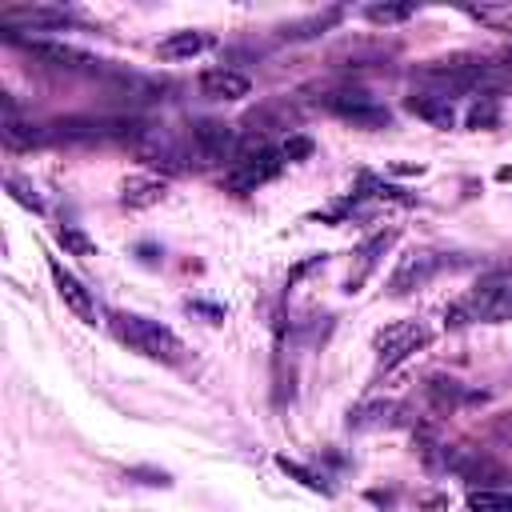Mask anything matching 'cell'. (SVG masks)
Listing matches in <instances>:
<instances>
[{
    "label": "cell",
    "instance_id": "12",
    "mask_svg": "<svg viewBox=\"0 0 512 512\" xmlns=\"http://www.w3.org/2000/svg\"><path fill=\"white\" fill-rule=\"evenodd\" d=\"M392 240H396V232L384 228V232L368 236V240L356 248V264H352V272H348V280H344V292H360V288H364V280L376 272V264H380V256L388 252Z\"/></svg>",
    "mask_w": 512,
    "mask_h": 512
},
{
    "label": "cell",
    "instance_id": "9",
    "mask_svg": "<svg viewBox=\"0 0 512 512\" xmlns=\"http://www.w3.org/2000/svg\"><path fill=\"white\" fill-rule=\"evenodd\" d=\"M20 48L36 60H44L48 68H64V72H100V60L72 48V44H56V40H20Z\"/></svg>",
    "mask_w": 512,
    "mask_h": 512
},
{
    "label": "cell",
    "instance_id": "4",
    "mask_svg": "<svg viewBox=\"0 0 512 512\" xmlns=\"http://www.w3.org/2000/svg\"><path fill=\"white\" fill-rule=\"evenodd\" d=\"M188 140H192V152H196L200 164H220V160H228V168H232L244 152L264 148V144L244 140V136H240L232 124H224V120H196V124L188 128Z\"/></svg>",
    "mask_w": 512,
    "mask_h": 512
},
{
    "label": "cell",
    "instance_id": "28",
    "mask_svg": "<svg viewBox=\"0 0 512 512\" xmlns=\"http://www.w3.org/2000/svg\"><path fill=\"white\" fill-rule=\"evenodd\" d=\"M496 124V100L484 92L472 108H468V128H492Z\"/></svg>",
    "mask_w": 512,
    "mask_h": 512
},
{
    "label": "cell",
    "instance_id": "1",
    "mask_svg": "<svg viewBox=\"0 0 512 512\" xmlns=\"http://www.w3.org/2000/svg\"><path fill=\"white\" fill-rule=\"evenodd\" d=\"M416 80L428 88V92H440V96H456V92H476V88H492L496 84V68L484 60V56H472V52H452V56H440V60H428Z\"/></svg>",
    "mask_w": 512,
    "mask_h": 512
},
{
    "label": "cell",
    "instance_id": "23",
    "mask_svg": "<svg viewBox=\"0 0 512 512\" xmlns=\"http://www.w3.org/2000/svg\"><path fill=\"white\" fill-rule=\"evenodd\" d=\"M364 16L372 20V24H400V20H408V16H416V4H368L364 8Z\"/></svg>",
    "mask_w": 512,
    "mask_h": 512
},
{
    "label": "cell",
    "instance_id": "33",
    "mask_svg": "<svg viewBox=\"0 0 512 512\" xmlns=\"http://www.w3.org/2000/svg\"><path fill=\"white\" fill-rule=\"evenodd\" d=\"M500 60H504V72H512V48H508V52H504Z\"/></svg>",
    "mask_w": 512,
    "mask_h": 512
},
{
    "label": "cell",
    "instance_id": "13",
    "mask_svg": "<svg viewBox=\"0 0 512 512\" xmlns=\"http://www.w3.org/2000/svg\"><path fill=\"white\" fill-rule=\"evenodd\" d=\"M200 92L208 100H240L252 92V80L236 68H208V72H200Z\"/></svg>",
    "mask_w": 512,
    "mask_h": 512
},
{
    "label": "cell",
    "instance_id": "5",
    "mask_svg": "<svg viewBox=\"0 0 512 512\" xmlns=\"http://www.w3.org/2000/svg\"><path fill=\"white\" fill-rule=\"evenodd\" d=\"M428 340H432V332H428L420 320H396V324L380 328L376 340H372V348H376V364L388 372V368L404 364L412 352L428 348Z\"/></svg>",
    "mask_w": 512,
    "mask_h": 512
},
{
    "label": "cell",
    "instance_id": "14",
    "mask_svg": "<svg viewBox=\"0 0 512 512\" xmlns=\"http://www.w3.org/2000/svg\"><path fill=\"white\" fill-rule=\"evenodd\" d=\"M404 108H408L412 116L428 120L432 128H452V124H456V108H452V100L440 96V92H428V88L412 92V96L404 100Z\"/></svg>",
    "mask_w": 512,
    "mask_h": 512
},
{
    "label": "cell",
    "instance_id": "22",
    "mask_svg": "<svg viewBox=\"0 0 512 512\" xmlns=\"http://www.w3.org/2000/svg\"><path fill=\"white\" fill-rule=\"evenodd\" d=\"M428 396H432L436 408H456L460 400H468V392L456 380H444V376H432L428 380Z\"/></svg>",
    "mask_w": 512,
    "mask_h": 512
},
{
    "label": "cell",
    "instance_id": "18",
    "mask_svg": "<svg viewBox=\"0 0 512 512\" xmlns=\"http://www.w3.org/2000/svg\"><path fill=\"white\" fill-rule=\"evenodd\" d=\"M160 92H164V84H160V80H148V76H116V88H112V96L124 100L128 108L156 104Z\"/></svg>",
    "mask_w": 512,
    "mask_h": 512
},
{
    "label": "cell",
    "instance_id": "19",
    "mask_svg": "<svg viewBox=\"0 0 512 512\" xmlns=\"http://www.w3.org/2000/svg\"><path fill=\"white\" fill-rule=\"evenodd\" d=\"M388 52H392L388 44H360V40L352 44V40H348L332 60H336L340 68H364V64H380Z\"/></svg>",
    "mask_w": 512,
    "mask_h": 512
},
{
    "label": "cell",
    "instance_id": "15",
    "mask_svg": "<svg viewBox=\"0 0 512 512\" xmlns=\"http://www.w3.org/2000/svg\"><path fill=\"white\" fill-rule=\"evenodd\" d=\"M164 196H168V184H164L160 176H148V172L128 176V180L120 184V204H124V208H152V204H160Z\"/></svg>",
    "mask_w": 512,
    "mask_h": 512
},
{
    "label": "cell",
    "instance_id": "27",
    "mask_svg": "<svg viewBox=\"0 0 512 512\" xmlns=\"http://www.w3.org/2000/svg\"><path fill=\"white\" fill-rule=\"evenodd\" d=\"M4 188H8V192H12V200H16V204H24L28 212H44L40 196H36V192H32V184H24L20 176H4Z\"/></svg>",
    "mask_w": 512,
    "mask_h": 512
},
{
    "label": "cell",
    "instance_id": "16",
    "mask_svg": "<svg viewBox=\"0 0 512 512\" xmlns=\"http://www.w3.org/2000/svg\"><path fill=\"white\" fill-rule=\"evenodd\" d=\"M4 24H20V28H64L72 16L64 8H48V4H24V8H4L0 12Z\"/></svg>",
    "mask_w": 512,
    "mask_h": 512
},
{
    "label": "cell",
    "instance_id": "25",
    "mask_svg": "<svg viewBox=\"0 0 512 512\" xmlns=\"http://www.w3.org/2000/svg\"><path fill=\"white\" fill-rule=\"evenodd\" d=\"M56 240H60V244H64L72 256H92V252H96V244H92V240H88V236H84L76 224H60Z\"/></svg>",
    "mask_w": 512,
    "mask_h": 512
},
{
    "label": "cell",
    "instance_id": "2",
    "mask_svg": "<svg viewBox=\"0 0 512 512\" xmlns=\"http://www.w3.org/2000/svg\"><path fill=\"white\" fill-rule=\"evenodd\" d=\"M108 324H112V336H116L120 344H128L132 352H140L144 360H156V364H180V360H184L180 336H176L168 324H160V320L116 312Z\"/></svg>",
    "mask_w": 512,
    "mask_h": 512
},
{
    "label": "cell",
    "instance_id": "32",
    "mask_svg": "<svg viewBox=\"0 0 512 512\" xmlns=\"http://www.w3.org/2000/svg\"><path fill=\"white\" fill-rule=\"evenodd\" d=\"M496 180H500V184H512V164H504V168L496 172Z\"/></svg>",
    "mask_w": 512,
    "mask_h": 512
},
{
    "label": "cell",
    "instance_id": "6",
    "mask_svg": "<svg viewBox=\"0 0 512 512\" xmlns=\"http://www.w3.org/2000/svg\"><path fill=\"white\" fill-rule=\"evenodd\" d=\"M280 168H284L280 148H252V152H244V156L224 172V188H228V192H256L260 184L276 180Z\"/></svg>",
    "mask_w": 512,
    "mask_h": 512
},
{
    "label": "cell",
    "instance_id": "24",
    "mask_svg": "<svg viewBox=\"0 0 512 512\" xmlns=\"http://www.w3.org/2000/svg\"><path fill=\"white\" fill-rule=\"evenodd\" d=\"M396 412V404H364V408H356L352 416H348V424L352 428H372V424H388V416Z\"/></svg>",
    "mask_w": 512,
    "mask_h": 512
},
{
    "label": "cell",
    "instance_id": "21",
    "mask_svg": "<svg viewBox=\"0 0 512 512\" xmlns=\"http://www.w3.org/2000/svg\"><path fill=\"white\" fill-rule=\"evenodd\" d=\"M468 16H476L480 24H488L496 32H512V0H504V4H472Z\"/></svg>",
    "mask_w": 512,
    "mask_h": 512
},
{
    "label": "cell",
    "instance_id": "30",
    "mask_svg": "<svg viewBox=\"0 0 512 512\" xmlns=\"http://www.w3.org/2000/svg\"><path fill=\"white\" fill-rule=\"evenodd\" d=\"M280 156H284V164L288 160H304V156H312V140L308 136H288L284 148H280Z\"/></svg>",
    "mask_w": 512,
    "mask_h": 512
},
{
    "label": "cell",
    "instance_id": "26",
    "mask_svg": "<svg viewBox=\"0 0 512 512\" xmlns=\"http://www.w3.org/2000/svg\"><path fill=\"white\" fill-rule=\"evenodd\" d=\"M336 20H340V8H328L324 16H312V20H304V24L284 28V36H288V40H304V36H316V28H328V24H336Z\"/></svg>",
    "mask_w": 512,
    "mask_h": 512
},
{
    "label": "cell",
    "instance_id": "7",
    "mask_svg": "<svg viewBox=\"0 0 512 512\" xmlns=\"http://www.w3.org/2000/svg\"><path fill=\"white\" fill-rule=\"evenodd\" d=\"M320 104H324L328 112H336L340 120H352V124H360V128H384V124H388V108H384L376 96H368L364 88H336V92H328Z\"/></svg>",
    "mask_w": 512,
    "mask_h": 512
},
{
    "label": "cell",
    "instance_id": "29",
    "mask_svg": "<svg viewBox=\"0 0 512 512\" xmlns=\"http://www.w3.org/2000/svg\"><path fill=\"white\" fill-rule=\"evenodd\" d=\"M276 464H280L284 472H292V476H296V480H300L304 488H312V492H328V484H324V480H320L316 472H308V468H300L296 460H288V456H276Z\"/></svg>",
    "mask_w": 512,
    "mask_h": 512
},
{
    "label": "cell",
    "instance_id": "10",
    "mask_svg": "<svg viewBox=\"0 0 512 512\" xmlns=\"http://www.w3.org/2000/svg\"><path fill=\"white\" fill-rule=\"evenodd\" d=\"M436 268H440V256L436 252H404L400 264H396V272L388 276V292L392 296H408V292L424 288L436 276Z\"/></svg>",
    "mask_w": 512,
    "mask_h": 512
},
{
    "label": "cell",
    "instance_id": "31",
    "mask_svg": "<svg viewBox=\"0 0 512 512\" xmlns=\"http://www.w3.org/2000/svg\"><path fill=\"white\" fill-rule=\"evenodd\" d=\"M492 428H496L500 436H508V440H512V412H504V416H496V420H492Z\"/></svg>",
    "mask_w": 512,
    "mask_h": 512
},
{
    "label": "cell",
    "instance_id": "3",
    "mask_svg": "<svg viewBox=\"0 0 512 512\" xmlns=\"http://www.w3.org/2000/svg\"><path fill=\"white\" fill-rule=\"evenodd\" d=\"M472 320H488V324H500V320H512V284L492 276V280H480L464 300H456L448 312H444V324L448 328H464Z\"/></svg>",
    "mask_w": 512,
    "mask_h": 512
},
{
    "label": "cell",
    "instance_id": "17",
    "mask_svg": "<svg viewBox=\"0 0 512 512\" xmlns=\"http://www.w3.org/2000/svg\"><path fill=\"white\" fill-rule=\"evenodd\" d=\"M204 48H212V36L208 32H172V36H164L156 44V56L160 60H192Z\"/></svg>",
    "mask_w": 512,
    "mask_h": 512
},
{
    "label": "cell",
    "instance_id": "20",
    "mask_svg": "<svg viewBox=\"0 0 512 512\" xmlns=\"http://www.w3.org/2000/svg\"><path fill=\"white\" fill-rule=\"evenodd\" d=\"M468 508H472V512H512V492H500V488H472V492H468Z\"/></svg>",
    "mask_w": 512,
    "mask_h": 512
},
{
    "label": "cell",
    "instance_id": "11",
    "mask_svg": "<svg viewBox=\"0 0 512 512\" xmlns=\"http://www.w3.org/2000/svg\"><path fill=\"white\" fill-rule=\"evenodd\" d=\"M48 272H52V284H56V296L64 300V308H72L84 324H96V304H92V292L56 260V256H48Z\"/></svg>",
    "mask_w": 512,
    "mask_h": 512
},
{
    "label": "cell",
    "instance_id": "8",
    "mask_svg": "<svg viewBox=\"0 0 512 512\" xmlns=\"http://www.w3.org/2000/svg\"><path fill=\"white\" fill-rule=\"evenodd\" d=\"M440 468H448L452 476L480 484V488H488L492 480H504V468L492 456H484L476 448H460V444H440Z\"/></svg>",
    "mask_w": 512,
    "mask_h": 512
}]
</instances>
